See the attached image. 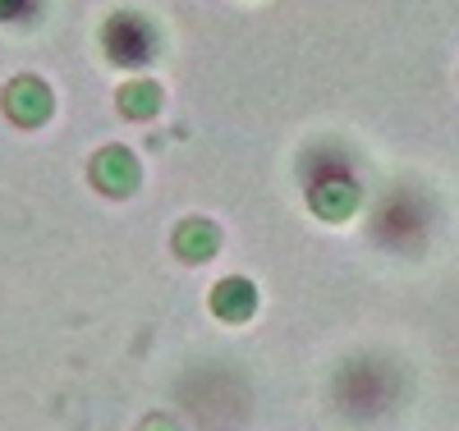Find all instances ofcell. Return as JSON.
I'll use <instances>...</instances> for the list:
<instances>
[{
    "mask_svg": "<svg viewBox=\"0 0 459 431\" xmlns=\"http://www.w3.org/2000/svg\"><path fill=\"white\" fill-rule=\"evenodd\" d=\"M106 47H110V56H115V60L138 65V60H147V56H152V37H147V28H143V23L120 19V23H110V28H106Z\"/></svg>",
    "mask_w": 459,
    "mask_h": 431,
    "instance_id": "1",
    "label": "cell"
},
{
    "mask_svg": "<svg viewBox=\"0 0 459 431\" xmlns=\"http://www.w3.org/2000/svg\"><path fill=\"white\" fill-rule=\"evenodd\" d=\"M248 307H253V289L244 280H230L216 289V312H225V317H248Z\"/></svg>",
    "mask_w": 459,
    "mask_h": 431,
    "instance_id": "2",
    "label": "cell"
}]
</instances>
